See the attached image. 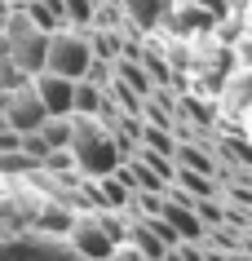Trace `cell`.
<instances>
[{
	"mask_svg": "<svg viewBox=\"0 0 252 261\" xmlns=\"http://www.w3.org/2000/svg\"><path fill=\"white\" fill-rule=\"evenodd\" d=\"M71 155H75V168H84L89 177H102L124 160L115 146V133L98 115H71Z\"/></svg>",
	"mask_w": 252,
	"mask_h": 261,
	"instance_id": "6da1fadb",
	"label": "cell"
},
{
	"mask_svg": "<svg viewBox=\"0 0 252 261\" xmlns=\"http://www.w3.org/2000/svg\"><path fill=\"white\" fill-rule=\"evenodd\" d=\"M89 62H93V44H89V36H80V31H49V49H44V67L58 71V75H67V80H80L84 71H89Z\"/></svg>",
	"mask_w": 252,
	"mask_h": 261,
	"instance_id": "277c9868",
	"label": "cell"
},
{
	"mask_svg": "<svg viewBox=\"0 0 252 261\" xmlns=\"http://www.w3.org/2000/svg\"><path fill=\"white\" fill-rule=\"evenodd\" d=\"M89 44H93V54H98V58H111V62H115L120 54H124V40H120V36H111V31H102V36H93Z\"/></svg>",
	"mask_w": 252,
	"mask_h": 261,
	"instance_id": "44dd1931",
	"label": "cell"
},
{
	"mask_svg": "<svg viewBox=\"0 0 252 261\" xmlns=\"http://www.w3.org/2000/svg\"><path fill=\"white\" fill-rule=\"evenodd\" d=\"M243 62H248V67H252V44H243Z\"/></svg>",
	"mask_w": 252,
	"mask_h": 261,
	"instance_id": "484cf974",
	"label": "cell"
},
{
	"mask_svg": "<svg viewBox=\"0 0 252 261\" xmlns=\"http://www.w3.org/2000/svg\"><path fill=\"white\" fill-rule=\"evenodd\" d=\"M177 252H182V261H204V248H199V244H186V239L177 244Z\"/></svg>",
	"mask_w": 252,
	"mask_h": 261,
	"instance_id": "cb8c5ba5",
	"label": "cell"
},
{
	"mask_svg": "<svg viewBox=\"0 0 252 261\" xmlns=\"http://www.w3.org/2000/svg\"><path fill=\"white\" fill-rule=\"evenodd\" d=\"M5 124L14 128V133H31V128H40L44 124V102H40V93H36V84H14L9 89V97H5Z\"/></svg>",
	"mask_w": 252,
	"mask_h": 261,
	"instance_id": "5b68a950",
	"label": "cell"
},
{
	"mask_svg": "<svg viewBox=\"0 0 252 261\" xmlns=\"http://www.w3.org/2000/svg\"><path fill=\"white\" fill-rule=\"evenodd\" d=\"M67 18L75 27H89L93 22V0H67Z\"/></svg>",
	"mask_w": 252,
	"mask_h": 261,
	"instance_id": "603a6c76",
	"label": "cell"
},
{
	"mask_svg": "<svg viewBox=\"0 0 252 261\" xmlns=\"http://www.w3.org/2000/svg\"><path fill=\"white\" fill-rule=\"evenodd\" d=\"M40 138H44L49 151H53V146H71V115H44Z\"/></svg>",
	"mask_w": 252,
	"mask_h": 261,
	"instance_id": "2e32d148",
	"label": "cell"
},
{
	"mask_svg": "<svg viewBox=\"0 0 252 261\" xmlns=\"http://www.w3.org/2000/svg\"><path fill=\"white\" fill-rule=\"evenodd\" d=\"M5 49H9V62L18 71H36L44 67V49H49V31H40L36 22L27 18V9H14V14L5 18Z\"/></svg>",
	"mask_w": 252,
	"mask_h": 261,
	"instance_id": "7a4b0ae2",
	"label": "cell"
},
{
	"mask_svg": "<svg viewBox=\"0 0 252 261\" xmlns=\"http://www.w3.org/2000/svg\"><path fill=\"white\" fill-rule=\"evenodd\" d=\"M120 5L128 9V18H133L142 31H151L155 22L164 18V0H120Z\"/></svg>",
	"mask_w": 252,
	"mask_h": 261,
	"instance_id": "5bb4252c",
	"label": "cell"
},
{
	"mask_svg": "<svg viewBox=\"0 0 252 261\" xmlns=\"http://www.w3.org/2000/svg\"><path fill=\"white\" fill-rule=\"evenodd\" d=\"M0 84H5V75H0Z\"/></svg>",
	"mask_w": 252,
	"mask_h": 261,
	"instance_id": "f1b7e54d",
	"label": "cell"
},
{
	"mask_svg": "<svg viewBox=\"0 0 252 261\" xmlns=\"http://www.w3.org/2000/svg\"><path fill=\"white\" fill-rule=\"evenodd\" d=\"M111 67H115V80H124L128 89H133V93L142 97V102H146V97L155 93V80H151V75H146V67H142L137 58H115Z\"/></svg>",
	"mask_w": 252,
	"mask_h": 261,
	"instance_id": "ba28073f",
	"label": "cell"
},
{
	"mask_svg": "<svg viewBox=\"0 0 252 261\" xmlns=\"http://www.w3.org/2000/svg\"><path fill=\"white\" fill-rule=\"evenodd\" d=\"M31 84H36V93H40V102H44L49 115H71V89H75V80H67V75L40 67Z\"/></svg>",
	"mask_w": 252,
	"mask_h": 261,
	"instance_id": "52a82bcc",
	"label": "cell"
},
{
	"mask_svg": "<svg viewBox=\"0 0 252 261\" xmlns=\"http://www.w3.org/2000/svg\"><path fill=\"white\" fill-rule=\"evenodd\" d=\"M217 151L230 155V160H239V164H252V142H243V138H226Z\"/></svg>",
	"mask_w": 252,
	"mask_h": 261,
	"instance_id": "7402d4cb",
	"label": "cell"
},
{
	"mask_svg": "<svg viewBox=\"0 0 252 261\" xmlns=\"http://www.w3.org/2000/svg\"><path fill=\"white\" fill-rule=\"evenodd\" d=\"M27 18L40 31H58L67 22V0H27Z\"/></svg>",
	"mask_w": 252,
	"mask_h": 261,
	"instance_id": "9c48e42d",
	"label": "cell"
},
{
	"mask_svg": "<svg viewBox=\"0 0 252 261\" xmlns=\"http://www.w3.org/2000/svg\"><path fill=\"white\" fill-rule=\"evenodd\" d=\"M173 181H177L190 199H208V195H217V181H212L208 173H195V168H182V164L173 168Z\"/></svg>",
	"mask_w": 252,
	"mask_h": 261,
	"instance_id": "8fae6325",
	"label": "cell"
},
{
	"mask_svg": "<svg viewBox=\"0 0 252 261\" xmlns=\"http://www.w3.org/2000/svg\"><path fill=\"white\" fill-rule=\"evenodd\" d=\"M128 239H133V248L142 252V261H164V252H168V244L151 230V226H146V221H133Z\"/></svg>",
	"mask_w": 252,
	"mask_h": 261,
	"instance_id": "30bf717a",
	"label": "cell"
},
{
	"mask_svg": "<svg viewBox=\"0 0 252 261\" xmlns=\"http://www.w3.org/2000/svg\"><path fill=\"white\" fill-rule=\"evenodd\" d=\"M0 261H89L71 239L58 234H18L0 244Z\"/></svg>",
	"mask_w": 252,
	"mask_h": 261,
	"instance_id": "3957f363",
	"label": "cell"
},
{
	"mask_svg": "<svg viewBox=\"0 0 252 261\" xmlns=\"http://www.w3.org/2000/svg\"><path fill=\"white\" fill-rule=\"evenodd\" d=\"M102 107V93H98V84L93 80H75V89H71V115H98Z\"/></svg>",
	"mask_w": 252,
	"mask_h": 261,
	"instance_id": "7c38bea8",
	"label": "cell"
},
{
	"mask_svg": "<svg viewBox=\"0 0 252 261\" xmlns=\"http://www.w3.org/2000/svg\"><path fill=\"white\" fill-rule=\"evenodd\" d=\"M137 146H151V151H159V155H173V128H159V124H146L142 120V128H137Z\"/></svg>",
	"mask_w": 252,
	"mask_h": 261,
	"instance_id": "9a60e30c",
	"label": "cell"
},
{
	"mask_svg": "<svg viewBox=\"0 0 252 261\" xmlns=\"http://www.w3.org/2000/svg\"><path fill=\"white\" fill-rule=\"evenodd\" d=\"M204 261H230V257H226V252H217V248H212V252H204Z\"/></svg>",
	"mask_w": 252,
	"mask_h": 261,
	"instance_id": "d4e9b609",
	"label": "cell"
},
{
	"mask_svg": "<svg viewBox=\"0 0 252 261\" xmlns=\"http://www.w3.org/2000/svg\"><path fill=\"white\" fill-rule=\"evenodd\" d=\"M177 115H182V120H195L199 128L217 124V111H212L208 102H199V97H182V102H177Z\"/></svg>",
	"mask_w": 252,
	"mask_h": 261,
	"instance_id": "d6986e66",
	"label": "cell"
},
{
	"mask_svg": "<svg viewBox=\"0 0 252 261\" xmlns=\"http://www.w3.org/2000/svg\"><path fill=\"white\" fill-rule=\"evenodd\" d=\"M67 230H71L67 239L80 248L89 261H106L115 252V239H111V230L102 226V217H80L75 226H67Z\"/></svg>",
	"mask_w": 252,
	"mask_h": 261,
	"instance_id": "8992f818",
	"label": "cell"
},
{
	"mask_svg": "<svg viewBox=\"0 0 252 261\" xmlns=\"http://www.w3.org/2000/svg\"><path fill=\"white\" fill-rule=\"evenodd\" d=\"M0 14H5V0H0Z\"/></svg>",
	"mask_w": 252,
	"mask_h": 261,
	"instance_id": "83f0119b",
	"label": "cell"
},
{
	"mask_svg": "<svg viewBox=\"0 0 252 261\" xmlns=\"http://www.w3.org/2000/svg\"><path fill=\"white\" fill-rule=\"evenodd\" d=\"M243 252H248V257H252V234H248V239H243Z\"/></svg>",
	"mask_w": 252,
	"mask_h": 261,
	"instance_id": "4316f807",
	"label": "cell"
},
{
	"mask_svg": "<svg viewBox=\"0 0 252 261\" xmlns=\"http://www.w3.org/2000/svg\"><path fill=\"white\" fill-rule=\"evenodd\" d=\"M226 107L235 111V115H243V111L252 107V71H243V75L230 80V89H226Z\"/></svg>",
	"mask_w": 252,
	"mask_h": 261,
	"instance_id": "ac0fdd59",
	"label": "cell"
},
{
	"mask_svg": "<svg viewBox=\"0 0 252 261\" xmlns=\"http://www.w3.org/2000/svg\"><path fill=\"white\" fill-rule=\"evenodd\" d=\"M173 164H182V168H195V173H208V177H217V160H212L204 146H173Z\"/></svg>",
	"mask_w": 252,
	"mask_h": 261,
	"instance_id": "4fadbf2b",
	"label": "cell"
},
{
	"mask_svg": "<svg viewBox=\"0 0 252 261\" xmlns=\"http://www.w3.org/2000/svg\"><path fill=\"white\" fill-rule=\"evenodd\" d=\"M93 195H98L106 208H124V204H128V186L115 177V173H102V181L93 186Z\"/></svg>",
	"mask_w": 252,
	"mask_h": 261,
	"instance_id": "e0dca14e",
	"label": "cell"
},
{
	"mask_svg": "<svg viewBox=\"0 0 252 261\" xmlns=\"http://www.w3.org/2000/svg\"><path fill=\"white\" fill-rule=\"evenodd\" d=\"M137 62L146 67V75H151L155 84H168V80H173V71H168V62H164L159 54H155V49H137Z\"/></svg>",
	"mask_w": 252,
	"mask_h": 261,
	"instance_id": "ffe728a7",
	"label": "cell"
}]
</instances>
